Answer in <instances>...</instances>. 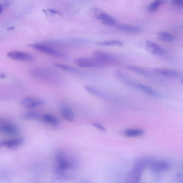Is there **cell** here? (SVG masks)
<instances>
[{"instance_id":"6da1fadb","label":"cell","mask_w":183,"mask_h":183,"mask_svg":"<svg viewBox=\"0 0 183 183\" xmlns=\"http://www.w3.org/2000/svg\"><path fill=\"white\" fill-rule=\"evenodd\" d=\"M30 73L33 77L47 84L56 85L61 82V78L58 74L49 68H33L30 70Z\"/></svg>"},{"instance_id":"7a4b0ae2","label":"cell","mask_w":183,"mask_h":183,"mask_svg":"<svg viewBox=\"0 0 183 183\" xmlns=\"http://www.w3.org/2000/svg\"><path fill=\"white\" fill-rule=\"evenodd\" d=\"M27 46L43 52L49 55L59 58H66L65 54L57 50L49 45L45 43H32L28 44Z\"/></svg>"},{"instance_id":"3957f363","label":"cell","mask_w":183,"mask_h":183,"mask_svg":"<svg viewBox=\"0 0 183 183\" xmlns=\"http://www.w3.org/2000/svg\"><path fill=\"white\" fill-rule=\"evenodd\" d=\"M148 163L149 162L147 160H141L138 162L128 175L127 178L129 182H138L145 168Z\"/></svg>"},{"instance_id":"277c9868","label":"cell","mask_w":183,"mask_h":183,"mask_svg":"<svg viewBox=\"0 0 183 183\" xmlns=\"http://www.w3.org/2000/svg\"><path fill=\"white\" fill-rule=\"evenodd\" d=\"M74 62L81 67L87 68H101L105 66L95 58L94 57H80L75 59Z\"/></svg>"},{"instance_id":"5b68a950","label":"cell","mask_w":183,"mask_h":183,"mask_svg":"<svg viewBox=\"0 0 183 183\" xmlns=\"http://www.w3.org/2000/svg\"><path fill=\"white\" fill-rule=\"evenodd\" d=\"M93 57L104 66L116 62V59L111 54L100 51H96L93 53Z\"/></svg>"},{"instance_id":"8992f818","label":"cell","mask_w":183,"mask_h":183,"mask_svg":"<svg viewBox=\"0 0 183 183\" xmlns=\"http://www.w3.org/2000/svg\"><path fill=\"white\" fill-rule=\"evenodd\" d=\"M57 164L55 170L65 172L70 167V163L66 158L65 154L62 152H59L56 156Z\"/></svg>"},{"instance_id":"52a82bcc","label":"cell","mask_w":183,"mask_h":183,"mask_svg":"<svg viewBox=\"0 0 183 183\" xmlns=\"http://www.w3.org/2000/svg\"><path fill=\"white\" fill-rule=\"evenodd\" d=\"M45 102L42 99L31 97H28L23 98L20 101L21 105L28 108H33L43 105Z\"/></svg>"},{"instance_id":"ba28073f","label":"cell","mask_w":183,"mask_h":183,"mask_svg":"<svg viewBox=\"0 0 183 183\" xmlns=\"http://www.w3.org/2000/svg\"><path fill=\"white\" fill-rule=\"evenodd\" d=\"M153 71L159 75L171 78H178L183 76L182 73L171 69L157 68H154Z\"/></svg>"},{"instance_id":"9c48e42d","label":"cell","mask_w":183,"mask_h":183,"mask_svg":"<svg viewBox=\"0 0 183 183\" xmlns=\"http://www.w3.org/2000/svg\"><path fill=\"white\" fill-rule=\"evenodd\" d=\"M146 49L149 53L154 55L162 56L165 55L166 53L165 50L162 47L150 40L146 41Z\"/></svg>"},{"instance_id":"30bf717a","label":"cell","mask_w":183,"mask_h":183,"mask_svg":"<svg viewBox=\"0 0 183 183\" xmlns=\"http://www.w3.org/2000/svg\"><path fill=\"white\" fill-rule=\"evenodd\" d=\"M7 56L9 58L16 61H29L34 59V57L26 52L13 51L8 52Z\"/></svg>"},{"instance_id":"8fae6325","label":"cell","mask_w":183,"mask_h":183,"mask_svg":"<svg viewBox=\"0 0 183 183\" xmlns=\"http://www.w3.org/2000/svg\"><path fill=\"white\" fill-rule=\"evenodd\" d=\"M150 163L149 168L152 172L155 173L165 172L170 167L169 164L164 161H157Z\"/></svg>"},{"instance_id":"7c38bea8","label":"cell","mask_w":183,"mask_h":183,"mask_svg":"<svg viewBox=\"0 0 183 183\" xmlns=\"http://www.w3.org/2000/svg\"><path fill=\"white\" fill-rule=\"evenodd\" d=\"M95 12L96 17L104 24L109 25H116L115 19L110 15L99 11H96Z\"/></svg>"},{"instance_id":"4fadbf2b","label":"cell","mask_w":183,"mask_h":183,"mask_svg":"<svg viewBox=\"0 0 183 183\" xmlns=\"http://www.w3.org/2000/svg\"><path fill=\"white\" fill-rule=\"evenodd\" d=\"M23 142V140L21 138L4 140L0 142V147H6L8 149H13L20 146Z\"/></svg>"},{"instance_id":"5bb4252c","label":"cell","mask_w":183,"mask_h":183,"mask_svg":"<svg viewBox=\"0 0 183 183\" xmlns=\"http://www.w3.org/2000/svg\"><path fill=\"white\" fill-rule=\"evenodd\" d=\"M0 132L8 135H15L17 134L18 130L15 126L10 123H5L0 126Z\"/></svg>"},{"instance_id":"9a60e30c","label":"cell","mask_w":183,"mask_h":183,"mask_svg":"<svg viewBox=\"0 0 183 183\" xmlns=\"http://www.w3.org/2000/svg\"><path fill=\"white\" fill-rule=\"evenodd\" d=\"M135 89L141 90L145 93L152 97H156L159 96V94L155 90L150 87L137 83Z\"/></svg>"},{"instance_id":"2e32d148","label":"cell","mask_w":183,"mask_h":183,"mask_svg":"<svg viewBox=\"0 0 183 183\" xmlns=\"http://www.w3.org/2000/svg\"><path fill=\"white\" fill-rule=\"evenodd\" d=\"M61 115L64 119L69 122H72L75 120V116L71 109L67 106L62 107L61 110Z\"/></svg>"},{"instance_id":"e0dca14e","label":"cell","mask_w":183,"mask_h":183,"mask_svg":"<svg viewBox=\"0 0 183 183\" xmlns=\"http://www.w3.org/2000/svg\"><path fill=\"white\" fill-rule=\"evenodd\" d=\"M85 89L89 94L99 98H106L108 97L104 93L93 87L89 85H85Z\"/></svg>"},{"instance_id":"ac0fdd59","label":"cell","mask_w":183,"mask_h":183,"mask_svg":"<svg viewBox=\"0 0 183 183\" xmlns=\"http://www.w3.org/2000/svg\"><path fill=\"white\" fill-rule=\"evenodd\" d=\"M116 28L119 30L128 33H137L140 30L138 27L131 25L119 24L116 25Z\"/></svg>"},{"instance_id":"d6986e66","label":"cell","mask_w":183,"mask_h":183,"mask_svg":"<svg viewBox=\"0 0 183 183\" xmlns=\"http://www.w3.org/2000/svg\"><path fill=\"white\" fill-rule=\"evenodd\" d=\"M96 44L102 46H117L122 47V42L118 40H106V41H101L97 42Z\"/></svg>"},{"instance_id":"ffe728a7","label":"cell","mask_w":183,"mask_h":183,"mask_svg":"<svg viewBox=\"0 0 183 183\" xmlns=\"http://www.w3.org/2000/svg\"><path fill=\"white\" fill-rule=\"evenodd\" d=\"M157 38L159 40L168 42H172L175 39L174 35L170 33L165 32L159 33Z\"/></svg>"},{"instance_id":"44dd1931","label":"cell","mask_w":183,"mask_h":183,"mask_svg":"<svg viewBox=\"0 0 183 183\" xmlns=\"http://www.w3.org/2000/svg\"><path fill=\"white\" fill-rule=\"evenodd\" d=\"M43 119L45 122L53 126H57L59 125L58 119L50 114H44L43 116Z\"/></svg>"},{"instance_id":"7402d4cb","label":"cell","mask_w":183,"mask_h":183,"mask_svg":"<svg viewBox=\"0 0 183 183\" xmlns=\"http://www.w3.org/2000/svg\"><path fill=\"white\" fill-rule=\"evenodd\" d=\"M143 134V130L140 129H129L126 130L124 132L125 135L128 137L139 136Z\"/></svg>"},{"instance_id":"603a6c76","label":"cell","mask_w":183,"mask_h":183,"mask_svg":"<svg viewBox=\"0 0 183 183\" xmlns=\"http://www.w3.org/2000/svg\"><path fill=\"white\" fill-rule=\"evenodd\" d=\"M55 66L58 68L61 69L68 71L70 72L73 73H80V71L77 69L72 67L68 65H64V64L61 63H56Z\"/></svg>"},{"instance_id":"cb8c5ba5","label":"cell","mask_w":183,"mask_h":183,"mask_svg":"<svg viewBox=\"0 0 183 183\" xmlns=\"http://www.w3.org/2000/svg\"><path fill=\"white\" fill-rule=\"evenodd\" d=\"M126 68L128 70L132 71L133 72L139 74L140 75L145 76H149L148 73H147L146 71L141 68L135 66H126Z\"/></svg>"},{"instance_id":"d4e9b609","label":"cell","mask_w":183,"mask_h":183,"mask_svg":"<svg viewBox=\"0 0 183 183\" xmlns=\"http://www.w3.org/2000/svg\"><path fill=\"white\" fill-rule=\"evenodd\" d=\"M165 1V0H154L149 7L148 9L151 12L155 11L160 7V5Z\"/></svg>"},{"instance_id":"484cf974","label":"cell","mask_w":183,"mask_h":183,"mask_svg":"<svg viewBox=\"0 0 183 183\" xmlns=\"http://www.w3.org/2000/svg\"><path fill=\"white\" fill-rule=\"evenodd\" d=\"M25 118L28 120H38L39 116V114L35 112H30L26 114Z\"/></svg>"},{"instance_id":"4316f807","label":"cell","mask_w":183,"mask_h":183,"mask_svg":"<svg viewBox=\"0 0 183 183\" xmlns=\"http://www.w3.org/2000/svg\"><path fill=\"white\" fill-rule=\"evenodd\" d=\"M92 125L93 126L96 128L97 129L101 130V131L103 132L106 131V130L105 128H104L103 125L99 124V123L96 122L92 123Z\"/></svg>"},{"instance_id":"83f0119b","label":"cell","mask_w":183,"mask_h":183,"mask_svg":"<svg viewBox=\"0 0 183 183\" xmlns=\"http://www.w3.org/2000/svg\"><path fill=\"white\" fill-rule=\"evenodd\" d=\"M172 3L177 5H182L183 0H172Z\"/></svg>"},{"instance_id":"f1b7e54d","label":"cell","mask_w":183,"mask_h":183,"mask_svg":"<svg viewBox=\"0 0 183 183\" xmlns=\"http://www.w3.org/2000/svg\"><path fill=\"white\" fill-rule=\"evenodd\" d=\"M6 76V75L5 74L0 73V78H1V79H3V78H5Z\"/></svg>"},{"instance_id":"f546056e","label":"cell","mask_w":183,"mask_h":183,"mask_svg":"<svg viewBox=\"0 0 183 183\" xmlns=\"http://www.w3.org/2000/svg\"><path fill=\"white\" fill-rule=\"evenodd\" d=\"M51 12H52V13H55V14H59V13L57 11H54V10H49Z\"/></svg>"},{"instance_id":"4dcf8cb0","label":"cell","mask_w":183,"mask_h":183,"mask_svg":"<svg viewBox=\"0 0 183 183\" xmlns=\"http://www.w3.org/2000/svg\"><path fill=\"white\" fill-rule=\"evenodd\" d=\"M2 10H3V8L1 4H0V13H1Z\"/></svg>"},{"instance_id":"1f68e13d","label":"cell","mask_w":183,"mask_h":183,"mask_svg":"<svg viewBox=\"0 0 183 183\" xmlns=\"http://www.w3.org/2000/svg\"><path fill=\"white\" fill-rule=\"evenodd\" d=\"M0 122H1V120H0Z\"/></svg>"}]
</instances>
